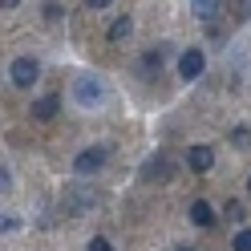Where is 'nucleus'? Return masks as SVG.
Wrapping results in <instances>:
<instances>
[{
    "label": "nucleus",
    "instance_id": "nucleus-5",
    "mask_svg": "<svg viewBox=\"0 0 251 251\" xmlns=\"http://www.w3.org/2000/svg\"><path fill=\"white\" fill-rule=\"evenodd\" d=\"M186 166L199 170V175H207V170L215 166V150L211 146H191V150H186Z\"/></svg>",
    "mask_w": 251,
    "mask_h": 251
},
{
    "label": "nucleus",
    "instance_id": "nucleus-14",
    "mask_svg": "<svg viewBox=\"0 0 251 251\" xmlns=\"http://www.w3.org/2000/svg\"><path fill=\"white\" fill-rule=\"evenodd\" d=\"M17 227H21L17 215H0V235H8V231H17Z\"/></svg>",
    "mask_w": 251,
    "mask_h": 251
},
{
    "label": "nucleus",
    "instance_id": "nucleus-18",
    "mask_svg": "<svg viewBox=\"0 0 251 251\" xmlns=\"http://www.w3.org/2000/svg\"><path fill=\"white\" fill-rule=\"evenodd\" d=\"M8 186H12V178H8V170L0 166V195H8Z\"/></svg>",
    "mask_w": 251,
    "mask_h": 251
},
{
    "label": "nucleus",
    "instance_id": "nucleus-6",
    "mask_svg": "<svg viewBox=\"0 0 251 251\" xmlns=\"http://www.w3.org/2000/svg\"><path fill=\"white\" fill-rule=\"evenodd\" d=\"M57 109H61V98H57V93H45V98L33 101V118L37 122H49V118H57Z\"/></svg>",
    "mask_w": 251,
    "mask_h": 251
},
{
    "label": "nucleus",
    "instance_id": "nucleus-1",
    "mask_svg": "<svg viewBox=\"0 0 251 251\" xmlns=\"http://www.w3.org/2000/svg\"><path fill=\"white\" fill-rule=\"evenodd\" d=\"M73 98L81 101V105H89V109H98L105 101V81H101V77H93V73H81L73 81Z\"/></svg>",
    "mask_w": 251,
    "mask_h": 251
},
{
    "label": "nucleus",
    "instance_id": "nucleus-13",
    "mask_svg": "<svg viewBox=\"0 0 251 251\" xmlns=\"http://www.w3.org/2000/svg\"><path fill=\"white\" fill-rule=\"evenodd\" d=\"M85 251H114V243H109L105 235H93V239H89V247H85Z\"/></svg>",
    "mask_w": 251,
    "mask_h": 251
},
{
    "label": "nucleus",
    "instance_id": "nucleus-19",
    "mask_svg": "<svg viewBox=\"0 0 251 251\" xmlns=\"http://www.w3.org/2000/svg\"><path fill=\"white\" fill-rule=\"evenodd\" d=\"M85 4H89V8H105L109 0H85Z\"/></svg>",
    "mask_w": 251,
    "mask_h": 251
},
{
    "label": "nucleus",
    "instance_id": "nucleus-8",
    "mask_svg": "<svg viewBox=\"0 0 251 251\" xmlns=\"http://www.w3.org/2000/svg\"><path fill=\"white\" fill-rule=\"evenodd\" d=\"M142 178H154V182H170V178H175V166H170V162H150L146 170H142Z\"/></svg>",
    "mask_w": 251,
    "mask_h": 251
},
{
    "label": "nucleus",
    "instance_id": "nucleus-12",
    "mask_svg": "<svg viewBox=\"0 0 251 251\" xmlns=\"http://www.w3.org/2000/svg\"><path fill=\"white\" fill-rule=\"evenodd\" d=\"M231 247H235V251H251V227H243L239 235H235V239H231Z\"/></svg>",
    "mask_w": 251,
    "mask_h": 251
},
{
    "label": "nucleus",
    "instance_id": "nucleus-10",
    "mask_svg": "<svg viewBox=\"0 0 251 251\" xmlns=\"http://www.w3.org/2000/svg\"><path fill=\"white\" fill-rule=\"evenodd\" d=\"M130 33H134V21L130 17H118L114 25H109V41H126Z\"/></svg>",
    "mask_w": 251,
    "mask_h": 251
},
{
    "label": "nucleus",
    "instance_id": "nucleus-22",
    "mask_svg": "<svg viewBox=\"0 0 251 251\" xmlns=\"http://www.w3.org/2000/svg\"><path fill=\"white\" fill-rule=\"evenodd\" d=\"M247 186H251V182H247Z\"/></svg>",
    "mask_w": 251,
    "mask_h": 251
},
{
    "label": "nucleus",
    "instance_id": "nucleus-4",
    "mask_svg": "<svg viewBox=\"0 0 251 251\" xmlns=\"http://www.w3.org/2000/svg\"><path fill=\"white\" fill-rule=\"evenodd\" d=\"M101 162H105V146H89L73 158V170L77 175H93V170H101Z\"/></svg>",
    "mask_w": 251,
    "mask_h": 251
},
{
    "label": "nucleus",
    "instance_id": "nucleus-11",
    "mask_svg": "<svg viewBox=\"0 0 251 251\" xmlns=\"http://www.w3.org/2000/svg\"><path fill=\"white\" fill-rule=\"evenodd\" d=\"M231 142L239 146V150H251V130H247V126H235V130H231Z\"/></svg>",
    "mask_w": 251,
    "mask_h": 251
},
{
    "label": "nucleus",
    "instance_id": "nucleus-17",
    "mask_svg": "<svg viewBox=\"0 0 251 251\" xmlns=\"http://www.w3.org/2000/svg\"><path fill=\"white\" fill-rule=\"evenodd\" d=\"M45 21H61V4L49 0V4H45Z\"/></svg>",
    "mask_w": 251,
    "mask_h": 251
},
{
    "label": "nucleus",
    "instance_id": "nucleus-20",
    "mask_svg": "<svg viewBox=\"0 0 251 251\" xmlns=\"http://www.w3.org/2000/svg\"><path fill=\"white\" fill-rule=\"evenodd\" d=\"M21 4V0H0V8H17Z\"/></svg>",
    "mask_w": 251,
    "mask_h": 251
},
{
    "label": "nucleus",
    "instance_id": "nucleus-7",
    "mask_svg": "<svg viewBox=\"0 0 251 251\" xmlns=\"http://www.w3.org/2000/svg\"><path fill=\"white\" fill-rule=\"evenodd\" d=\"M191 223H195V227H211V223H215V207H211L207 199L191 202Z\"/></svg>",
    "mask_w": 251,
    "mask_h": 251
},
{
    "label": "nucleus",
    "instance_id": "nucleus-21",
    "mask_svg": "<svg viewBox=\"0 0 251 251\" xmlns=\"http://www.w3.org/2000/svg\"><path fill=\"white\" fill-rule=\"evenodd\" d=\"M175 251H195V247H175Z\"/></svg>",
    "mask_w": 251,
    "mask_h": 251
},
{
    "label": "nucleus",
    "instance_id": "nucleus-3",
    "mask_svg": "<svg viewBox=\"0 0 251 251\" xmlns=\"http://www.w3.org/2000/svg\"><path fill=\"white\" fill-rule=\"evenodd\" d=\"M202 69H207V57H202V49H186L178 57V77L182 81H199Z\"/></svg>",
    "mask_w": 251,
    "mask_h": 251
},
{
    "label": "nucleus",
    "instance_id": "nucleus-9",
    "mask_svg": "<svg viewBox=\"0 0 251 251\" xmlns=\"http://www.w3.org/2000/svg\"><path fill=\"white\" fill-rule=\"evenodd\" d=\"M191 8H195V17L207 21V25L219 17V0H191Z\"/></svg>",
    "mask_w": 251,
    "mask_h": 251
},
{
    "label": "nucleus",
    "instance_id": "nucleus-2",
    "mask_svg": "<svg viewBox=\"0 0 251 251\" xmlns=\"http://www.w3.org/2000/svg\"><path fill=\"white\" fill-rule=\"evenodd\" d=\"M8 77H12V85H17V89H28L41 77L37 57H17V61H12V69H8Z\"/></svg>",
    "mask_w": 251,
    "mask_h": 251
},
{
    "label": "nucleus",
    "instance_id": "nucleus-15",
    "mask_svg": "<svg viewBox=\"0 0 251 251\" xmlns=\"http://www.w3.org/2000/svg\"><path fill=\"white\" fill-rule=\"evenodd\" d=\"M227 219L231 223H243V202H227Z\"/></svg>",
    "mask_w": 251,
    "mask_h": 251
},
{
    "label": "nucleus",
    "instance_id": "nucleus-16",
    "mask_svg": "<svg viewBox=\"0 0 251 251\" xmlns=\"http://www.w3.org/2000/svg\"><path fill=\"white\" fill-rule=\"evenodd\" d=\"M146 69H162V49H150L146 53Z\"/></svg>",
    "mask_w": 251,
    "mask_h": 251
}]
</instances>
